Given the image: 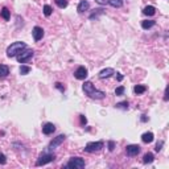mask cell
<instances>
[{
  "instance_id": "1",
  "label": "cell",
  "mask_w": 169,
  "mask_h": 169,
  "mask_svg": "<svg viewBox=\"0 0 169 169\" xmlns=\"http://www.w3.org/2000/svg\"><path fill=\"white\" fill-rule=\"evenodd\" d=\"M82 89H83V91L93 99H103L104 97H106V93L95 89V86H94L93 82H90V81H84Z\"/></svg>"
},
{
  "instance_id": "2",
  "label": "cell",
  "mask_w": 169,
  "mask_h": 169,
  "mask_svg": "<svg viewBox=\"0 0 169 169\" xmlns=\"http://www.w3.org/2000/svg\"><path fill=\"white\" fill-rule=\"evenodd\" d=\"M24 49H27V44L23 42V41H16V42H12L11 45L7 48V57L8 58H13L16 57L17 54L21 53Z\"/></svg>"
},
{
  "instance_id": "3",
  "label": "cell",
  "mask_w": 169,
  "mask_h": 169,
  "mask_svg": "<svg viewBox=\"0 0 169 169\" xmlns=\"http://www.w3.org/2000/svg\"><path fill=\"white\" fill-rule=\"evenodd\" d=\"M54 158H56V155L46 151V152H44L42 155H40V157L37 158L36 167H42V165H45V164H48V162H52V161H54Z\"/></svg>"
},
{
  "instance_id": "4",
  "label": "cell",
  "mask_w": 169,
  "mask_h": 169,
  "mask_svg": "<svg viewBox=\"0 0 169 169\" xmlns=\"http://www.w3.org/2000/svg\"><path fill=\"white\" fill-rule=\"evenodd\" d=\"M86 165V162L82 157H72L70 160L67 161V164L65 165V168H72V169H82Z\"/></svg>"
},
{
  "instance_id": "5",
  "label": "cell",
  "mask_w": 169,
  "mask_h": 169,
  "mask_svg": "<svg viewBox=\"0 0 169 169\" xmlns=\"http://www.w3.org/2000/svg\"><path fill=\"white\" fill-rule=\"evenodd\" d=\"M104 147V143L103 141H90L86 144V147H84V152L87 153H94V152H99L102 151Z\"/></svg>"
},
{
  "instance_id": "6",
  "label": "cell",
  "mask_w": 169,
  "mask_h": 169,
  "mask_svg": "<svg viewBox=\"0 0 169 169\" xmlns=\"http://www.w3.org/2000/svg\"><path fill=\"white\" fill-rule=\"evenodd\" d=\"M33 56H34V50H33V49H24L21 53L17 54L16 58H17V61L20 63H25V62L29 61V59H32Z\"/></svg>"
},
{
  "instance_id": "7",
  "label": "cell",
  "mask_w": 169,
  "mask_h": 169,
  "mask_svg": "<svg viewBox=\"0 0 169 169\" xmlns=\"http://www.w3.org/2000/svg\"><path fill=\"white\" fill-rule=\"evenodd\" d=\"M65 139H66L65 135H58L57 137H54L53 140H52L50 143H49V145H48V150H46V151H48V152H50V151H53V150H56L57 147H59L63 141H65Z\"/></svg>"
},
{
  "instance_id": "8",
  "label": "cell",
  "mask_w": 169,
  "mask_h": 169,
  "mask_svg": "<svg viewBox=\"0 0 169 169\" xmlns=\"http://www.w3.org/2000/svg\"><path fill=\"white\" fill-rule=\"evenodd\" d=\"M87 69L84 66H79L76 72H74V77H76L77 79H79V81H84V79L87 78Z\"/></svg>"
},
{
  "instance_id": "9",
  "label": "cell",
  "mask_w": 169,
  "mask_h": 169,
  "mask_svg": "<svg viewBox=\"0 0 169 169\" xmlns=\"http://www.w3.org/2000/svg\"><path fill=\"white\" fill-rule=\"evenodd\" d=\"M126 152H127V155L128 156H136L140 153V147L137 145V144H130V145H127L126 148Z\"/></svg>"
},
{
  "instance_id": "10",
  "label": "cell",
  "mask_w": 169,
  "mask_h": 169,
  "mask_svg": "<svg viewBox=\"0 0 169 169\" xmlns=\"http://www.w3.org/2000/svg\"><path fill=\"white\" fill-rule=\"evenodd\" d=\"M114 74H115V70H114L112 67H107V69H103V70L99 72L98 77L101 78V79H106V78H110V77H112Z\"/></svg>"
},
{
  "instance_id": "11",
  "label": "cell",
  "mask_w": 169,
  "mask_h": 169,
  "mask_svg": "<svg viewBox=\"0 0 169 169\" xmlns=\"http://www.w3.org/2000/svg\"><path fill=\"white\" fill-rule=\"evenodd\" d=\"M32 36H33L34 41H40L44 37V29L41 27H34L32 31Z\"/></svg>"
},
{
  "instance_id": "12",
  "label": "cell",
  "mask_w": 169,
  "mask_h": 169,
  "mask_svg": "<svg viewBox=\"0 0 169 169\" xmlns=\"http://www.w3.org/2000/svg\"><path fill=\"white\" fill-rule=\"evenodd\" d=\"M56 131V126L53 123H45L42 126V133L44 135H52V133Z\"/></svg>"
},
{
  "instance_id": "13",
  "label": "cell",
  "mask_w": 169,
  "mask_h": 169,
  "mask_svg": "<svg viewBox=\"0 0 169 169\" xmlns=\"http://www.w3.org/2000/svg\"><path fill=\"white\" fill-rule=\"evenodd\" d=\"M89 8H90V3H89L87 0H81L78 4V7H77V11L79 13H83L84 11H87Z\"/></svg>"
},
{
  "instance_id": "14",
  "label": "cell",
  "mask_w": 169,
  "mask_h": 169,
  "mask_svg": "<svg viewBox=\"0 0 169 169\" xmlns=\"http://www.w3.org/2000/svg\"><path fill=\"white\" fill-rule=\"evenodd\" d=\"M153 139H155V135H153L152 132H145V133H143V135H141V140H143V143L150 144V143L153 141Z\"/></svg>"
},
{
  "instance_id": "15",
  "label": "cell",
  "mask_w": 169,
  "mask_h": 169,
  "mask_svg": "<svg viewBox=\"0 0 169 169\" xmlns=\"http://www.w3.org/2000/svg\"><path fill=\"white\" fill-rule=\"evenodd\" d=\"M143 13L145 15V16H153V15L156 13V8L153 6H147L145 8L143 9Z\"/></svg>"
},
{
  "instance_id": "16",
  "label": "cell",
  "mask_w": 169,
  "mask_h": 169,
  "mask_svg": "<svg viewBox=\"0 0 169 169\" xmlns=\"http://www.w3.org/2000/svg\"><path fill=\"white\" fill-rule=\"evenodd\" d=\"M155 24H156L155 20H144V21H141V28L143 29H151Z\"/></svg>"
},
{
  "instance_id": "17",
  "label": "cell",
  "mask_w": 169,
  "mask_h": 169,
  "mask_svg": "<svg viewBox=\"0 0 169 169\" xmlns=\"http://www.w3.org/2000/svg\"><path fill=\"white\" fill-rule=\"evenodd\" d=\"M153 160H155V156H153V153H151V152H148L143 156V162L144 164H151V162H153Z\"/></svg>"
},
{
  "instance_id": "18",
  "label": "cell",
  "mask_w": 169,
  "mask_h": 169,
  "mask_svg": "<svg viewBox=\"0 0 169 169\" xmlns=\"http://www.w3.org/2000/svg\"><path fill=\"white\" fill-rule=\"evenodd\" d=\"M147 91V87L144 86V84H136L135 87H133V93L136 94V95H140V94L145 93Z\"/></svg>"
},
{
  "instance_id": "19",
  "label": "cell",
  "mask_w": 169,
  "mask_h": 169,
  "mask_svg": "<svg viewBox=\"0 0 169 169\" xmlns=\"http://www.w3.org/2000/svg\"><path fill=\"white\" fill-rule=\"evenodd\" d=\"M9 74V67L7 65H0V78H6Z\"/></svg>"
},
{
  "instance_id": "20",
  "label": "cell",
  "mask_w": 169,
  "mask_h": 169,
  "mask_svg": "<svg viewBox=\"0 0 169 169\" xmlns=\"http://www.w3.org/2000/svg\"><path fill=\"white\" fill-rule=\"evenodd\" d=\"M107 3L114 8H122L123 7V0H107Z\"/></svg>"
},
{
  "instance_id": "21",
  "label": "cell",
  "mask_w": 169,
  "mask_h": 169,
  "mask_svg": "<svg viewBox=\"0 0 169 169\" xmlns=\"http://www.w3.org/2000/svg\"><path fill=\"white\" fill-rule=\"evenodd\" d=\"M0 13H2V17H3L4 20H6V21H8V20L11 19V12H9V9H8L7 7H4V8L2 9V12H0Z\"/></svg>"
},
{
  "instance_id": "22",
  "label": "cell",
  "mask_w": 169,
  "mask_h": 169,
  "mask_svg": "<svg viewBox=\"0 0 169 169\" xmlns=\"http://www.w3.org/2000/svg\"><path fill=\"white\" fill-rule=\"evenodd\" d=\"M54 3H56V6L58 7V8H61V9H63V8H66L67 7V0H54Z\"/></svg>"
},
{
  "instance_id": "23",
  "label": "cell",
  "mask_w": 169,
  "mask_h": 169,
  "mask_svg": "<svg viewBox=\"0 0 169 169\" xmlns=\"http://www.w3.org/2000/svg\"><path fill=\"white\" fill-rule=\"evenodd\" d=\"M31 70H32V69L31 67H29V66H25V65H21V66H20V74H21V76H27V74H29V73H31Z\"/></svg>"
},
{
  "instance_id": "24",
  "label": "cell",
  "mask_w": 169,
  "mask_h": 169,
  "mask_svg": "<svg viewBox=\"0 0 169 169\" xmlns=\"http://www.w3.org/2000/svg\"><path fill=\"white\" fill-rule=\"evenodd\" d=\"M128 106H130V104H128L127 101H124V102H119V103L115 104V107H116V108H122V110H128Z\"/></svg>"
},
{
  "instance_id": "25",
  "label": "cell",
  "mask_w": 169,
  "mask_h": 169,
  "mask_svg": "<svg viewBox=\"0 0 169 169\" xmlns=\"http://www.w3.org/2000/svg\"><path fill=\"white\" fill-rule=\"evenodd\" d=\"M52 13H53V8L50 6H48V4H45V6H44V15H45L46 17H49Z\"/></svg>"
},
{
  "instance_id": "26",
  "label": "cell",
  "mask_w": 169,
  "mask_h": 169,
  "mask_svg": "<svg viewBox=\"0 0 169 169\" xmlns=\"http://www.w3.org/2000/svg\"><path fill=\"white\" fill-rule=\"evenodd\" d=\"M95 13H93V15H90V20H94V19H98V15H103L104 13V9H102V8H99V9H95Z\"/></svg>"
},
{
  "instance_id": "27",
  "label": "cell",
  "mask_w": 169,
  "mask_h": 169,
  "mask_svg": "<svg viewBox=\"0 0 169 169\" xmlns=\"http://www.w3.org/2000/svg\"><path fill=\"white\" fill-rule=\"evenodd\" d=\"M124 86H119V87H116L115 89V95H123V93H124Z\"/></svg>"
},
{
  "instance_id": "28",
  "label": "cell",
  "mask_w": 169,
  "mask_h": 169,
  "mask_svg": "<svg viewBox=\"0 0 169 169\" xmlns=\"http://www.w3.org/2000/svg\"><path fill=\"white\" fill-rule=\"evenodd\" d=\"M162 145H164V141H162V140L157 141V143H156V147H155V151H156V152H160V151L162 150Z\"/></svg>"
},
{
  "instance_id": "29",
  "label": "cell",
  "mask_w": 169,
  "mask_h": 169,
  "mask_svg": "<svg viewBox=\"0 0 169 169\" xmlns=\"http://www.w3.org/2000/svg\"><path fill=\"white\" fill-rule=\"evenodd\" d=\"M108 150H110V152H112L114 150H115V141H114V140L108 141Z\"/></svg>"
},
{
  "instance_id": "30",
  "label": "cell",
  "mask_w": 169,
  "mask_h": 169,
  "mask_svg": "<svg viewBox=\"0 0 169 169\" xmlns=\"http://www.w3.org/2000/svg\"><path fill=\"white\" fill-rule=\"evenodd\" d=\"M6 162H7V157H6V155H4V153H0V164H2V165H4Z\"/></svg>"
},
{
  "instance_id": "31",
  "label": "cell",
  "mask_w": 169,
  "mask_h": 169,
  "mask_svg": "<svg viewBox=\"0 0 169 169\" xmlns=\"http://www.w3.org/2000/svg\"><path fill=\"white\" fill-rule=\"evenodd\" d=\"M56 87L58 89V90H61L62 93L65 91V87H62V86H61V83H59V82H57V83H56Z\"/></svg>"
},
{
  "instance_id": "32",
  "label": "cell",
  "mask_w": 169,
  "mask_h": 169,
  "mask_svg": "<svg viewBox=\"0 0 169 169\" xmlns=\"http://www.w3.org/2000/svg\"><path fill=\"white\" fill-rule=\"evenodd\" d=\"M79 118H81V124H82V126H84V124H86V123H87V119H86V118H84L83 115H81V116H79Z\"/></svg>"
},
{
  "instance_id": "33",
  "label": "cell",
  "mask_w": 169,
  "mask_h": 169,
  "mask_svg": "<svg viewBox=\"0 0 169 169\" xmlns=\"http://www.w3.org/2000/svg\"><path fill=\"white\" fill-rule=\"evenodd\" d=\"M98 4H101V6H104V4H107V0H95Z\"/></svg>"
},
{
  "instance_id": "34",
  "label": "cell",
  "mask_w": 169,
  "mask_h": 169,
  "mask_svg": "<svg viewBox=\"0 0 169 169\" xmlns=\"http://www.w3.org/2000/svg\"><path fill=\"white\" fill-rule=\"evenodd\" d=\"M116 74H118V76H116V79H118V81H119V82H120V81H122V79H123V76H122V74H120V73H116Z\"/></svg>"
},
{
  "instance_id": "35",
  "label": "cell",
  "mask_w": 169,
  "mask_h": 169,
  "mask_svg": "<svg viewBox=\"0 0 169 169\" xmlns=\"http://www.w3.org/2000/svg\"><path fill=\"white\" fill-rule=\"evenodd\" d=\"M164 101H165V102L168 101V87L165 89V95H164Z\"/></svg>"
},
{
  "instance_id": "36",
  "label": "cell",
  "mask_w": 169,
  "mask_h": 169,
  "mask_svg": "<svg viewBox=\"0 0 169 169\" xmlns=\"http://www.w3.org/2000/svg\"><path fill=\"white\" fill-rule=\"evenodd\" d=\"M148 120V118L145 115H141V122H147Z\"/></svg>"
}]
</instances>
